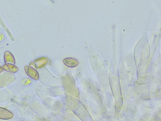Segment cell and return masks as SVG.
Listing matches in <instances>:
<instances>
[{
  "instance_id": "obj_3",
  "label": "cell",
  "mask_w": 161,
  "mask_h": 121,
  "mask_svg": "<svg viewBox=\"0 0 161 121\" xmlns=\"http://www.w3.org/2000/svg\"><path fill=\"white\" fill-rule=\"evenodd\" d=\"M13 117V114L8 110L3 108H0V118L8 119Z\"/></svg>"
},
{
  "instance_id": "obj_4",
  "label": "cell",
  "mask_w": 161,
  "mask_h": 121,
  "mask_svg": "<svg viewBox=\"0 0 161 121\" xmlns=\"http://www.w3.org/2000/svg\"><path fill=\"white\" fill-rule=\"evenodd\" d=\"M4 70L12 73H15L18 71V68L12 64L7 63L3 66Z\"/></svg>"
},
{
  "instance_id": "obj_2",
  "label": "cell",
  "mask_w": 161,
  "mask_h": 121,
  "mask_svg": "<svg viewBox=\"0 0 161 121\" xmlns=\"http://www.w3.org/2000/svg\"><path fill=\"white\" fill-rule=\"evenodd\" d=\"M64 64L69 68H74L79 64V62L77 60L72 58H66L63 60Z\"/></svg>"
},
{
  "instance_id": "obj_5",
  "label": "cell",
  "mask_w": 161,
  "mask_h": 121,
  "mask_svg": "<svg viewBox=\"0 0 161 121\" xmlns=\"http://www.w3.org/2000/svg\"><path fill=\"white\" fill-rule=\"evenodd\" d=\"M4 69L3 67L0 66V73L3 71Z\"/></svg>"
},
{
  "instance_id": "obj_1",
  "label": "cell",
  "mask_w": 161,
  "mask_h": 121,
  "mask_svg": "<svg viewBox=\"0 0 161 121\" xmlns=\"http://www.w3.org/2000/svg\"><path fill=\"white\" fill-rule=\"evenodd\" d=\"M24 69L26 74L30 77L36 80L38 79L39 74L34 68L30 66H26L24 67Z\"/></svg>"
}]
</instances>
